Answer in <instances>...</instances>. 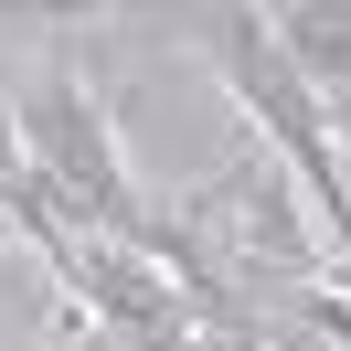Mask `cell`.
Masks as SVG:
<instances>
[{"label":"cell","mask_w":351,"mask_h":351,"mask_svg":"<svg viewBox=\"0 0 351 351\" xmlns=\"http://www.w3.org/2000/svg\"><path fill=\"white\" fill-rule=\"evenodd\" d=\"M213 64H223V86H234V107L277 138V160L298 171V192L319 202L330 256L351 266V181H341V138H330V107L287 75V53H277V32H266V11H223V22H213Z\"/></svg>","instance_id":"6da1fadb"},{"label":"cell","mask_w":351,"mask_h":351,"mask_svg":"<svg viewBox=\"0 0 351 351\" xmlns=\"http://www.w3.org/2000/svg\"><path fill=\"white\" fill-rule=\"evenodd\" d=\"M266 32H277L287 75H298L319 107H341V96H351V0H298V11H266Z\"/></svg>","instance_id":"7a4b0ae2"},{"label":"cell","mask_w":351,"mask_h":351,"mask_svg":"<svg viewBox=\"0 0 351 351\" xmlns=\"http://www.w3.org/2000/svg\"><path fill=\"white\" fill-rule=\"evenodd\" d=\"M160 351H266V341H256V330H171Z\"/></svg>","instance_id":"3957f363"},{"label":"cell","mask_w":351,"mask_h":351,"mask_svg":"<svg viewBox=\"0 0 351 351\" xmlns=\"http://www.w3.org/2000/svg\"><path fill=\"white\" fill-rule=\"evenodd\" d=\"M330 138H351V96H341V107H330Z\"/></svg>","instance_id":"277c9868"},{"label":"cell","mask_w":351,"mask_h":351,"mask_svg":"<svg viewBox=\"0 0 351 351\" xmlns=\"http://www.w3.org/2000/svg\"><path fill=\"white\" fill-rule=\"evenodd\" d=\"M0 149H11V86H0Z\"/></svg>","instance_id":"5b68a950"}]
</instances>
